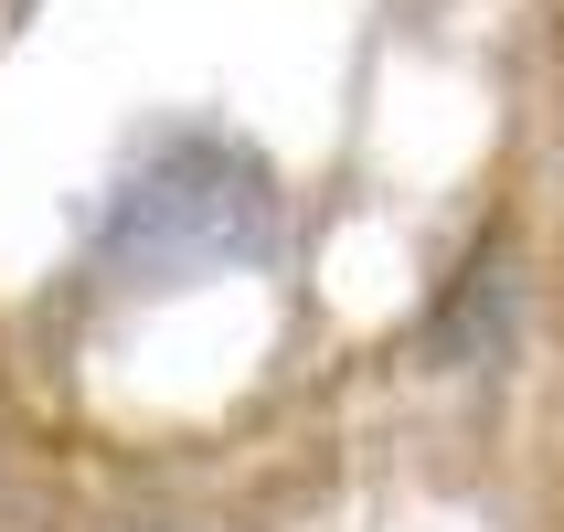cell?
<instances>
[{
  "label": "cell",
  "mask_w": 564,
  "mask_h": 532,
  "mask_svg": "<svg viewBox=\"0 0 564 532\" xmlns=\"http://www.w3.org/2000/svg\"><path fill=\"white\" fill-rule=\"evenodd\" d=\"M278 171L235 139V128L171 118L118 160V182L86 224V278L118 298H160V287H203L235 267L278 256Z\"/></svg>",
  "instance_id": "6da1fadb"
},
{
  "label": "cell",
  "mask_w": 564,
  "mask_h": 532,
  "mask_svg": "<svg viewBox=\"0 0 564 532\" xmlns=\"http://www.w3.org/2000/svg\"><path fill=\"white\" fill-rule=\"evenodd\" d=\"M511 341H522V278L501 246H469L415 330V351H426V373H490V362H511Z\"/></svg>",
  "instance_id": "7a4b0ae2"
}]
</instances>
